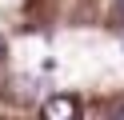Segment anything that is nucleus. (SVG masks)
Masks as SVG:
<instances>
[{
	"label": "nucleus",
	"mask_w": 124,
	"mask_h": 120,
	"mask_svg": "<svg viewBox=\"0 0 124 120\" xmlns=\"http://www.w3.org/2000/svg\"><path fill=\"white\" fill-rule=\"evenodd\" d=\"M40 112L48 120H72L76 112H80V100H76V96H52V100H44Z\"/></svg>",
	"instance_id": "obj_1"
},
{
	"label": "nucleus",
	"mask_w": 124,
	"mask_h": 120,
	"mask_svg": "<svg viewBox=\"0 0 124 120\" xmlns=\"http://www.w3.org/2000/svg\"><path fill=\"white\" fill-rule=\"evenodd\" d=\"M4 96H8L12 104H32L36 100V80L32 76H12L8 88H4Z\"/></svg>",
	"instance_id": "obj_2"
},
{
	"label": "nucleus",
	"mask_w": 124,
	"mask_h": 120,
	"mask_svg": "<svg viewBox=\"0 0 124 120\" xmlns=\"http://www.w3.org/2000/svg\"><path fill=\"white\" fill-rule=\"evenodd\" d=\"M116 16H120V24H124V0H116Z\"/></svg>",
	"instance_id": "obj_3"
},
{
	"label": "nucleus",
	"mask_w": 124,
	"mask_h": 120,
	"mask_svg": "<svg viewBox=\"0 0 124 120\" xmlns=\"http://www.w3.org/2000/svg\"><path fill=\"white\" fill-rule=\"evenodd\" d=\"M0 60H4V36H0Z\"/></svg>",
	"instance_id": "obj_4"
},
{
	"label": "nucleus",
	"mask_w": 124,
	"mask_h": 120,
	"mask_svg": "<svg viewBox=\"0 0 124 120\" xmlns=\"http://www.w3.org/2000/svg\"><path fill=\"white\" fill-rule=\"evenodd\" d=\"M120 116H124V108H120Z\"/></svg>",
	"instance_id": "obj_5"
}]
</instances>
